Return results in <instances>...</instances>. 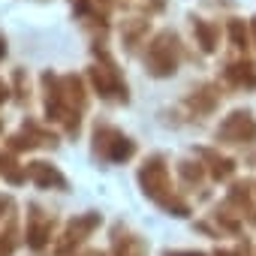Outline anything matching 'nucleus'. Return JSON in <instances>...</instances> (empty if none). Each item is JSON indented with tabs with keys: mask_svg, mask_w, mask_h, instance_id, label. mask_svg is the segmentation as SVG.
I'll return each instance as SVG.
<instances>
[{
	"mask_svg": "<svg viewBox=\"0 0 256 256\" xmlns=\"http://www.w3.org/2000/svg\"><path fill=\"white\" fill-rule=\"evenodd\" d=\"M30 175H34L40 184H52V181H54V184H60V187H64V178H60L54 169H48L46 163H34V166H30Z\"/></svg>",
	"mask_w": 256,
	"mask_h": 256,
	"instance_id": "1",
	"label": "nucleus"
},
{
	"mask_svg": "<svg viewBox=\"0 0 256 256\" xmlns=\"http://www.w3.org/2000/svg\"><path fill=\"white\" fill-rule=\"evenodd\" d=\"M6 54V46H4V40H0V58H4Z\"/></svg>",
	"mask_w": 256,
	"mask_h": 256,
	"instance_id": "2",
	"label": "nucleus"
},
{
	"mask_svg": "<svg viewBox=\"0 0 256 256\" xmlns=\"http://www.w3.org/2000/svg\"><path fill=\"white\" fill-rule=\"evenodd\" d=\"M175 256H202V253H175Z\"/></svg>",
	"mask_w": 256,
	"mask_h": 256,
	"instance_id": "3",
	"label": "nucleus"
}]
</instances>
